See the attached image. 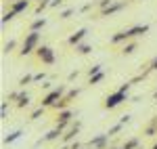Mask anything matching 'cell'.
I'll return each instance as SVG.
<instances>
[{"mask_svg": "<svg viewBox=\"0 0 157 149\" xmlns=\"http://www.w3.org/2000/svg\"><path fill=\"white\" fill-rule=\"evenodd\" d=\"M38 46H40V32H29L27 36H25L23 40V46H21V55H32L34 50H38Z\"/></svg>", "mask_w": 157, "mask_h": 149, "instance_id": "6da1fadb", "label": "cell"}, {"mask_svg": "<svg viewBox=\"0 0 157 149\" xmlns=\"http://www.w3.org/2000/svg\"><path fill=\"white\" fill-rule=\"evenodd\" d=\"M124 101H128V92L121 90V88H117L115 92H111L107 99H105V107H107V109H115V107L121 105Z\"/></svg>", "mask_w": 157, "mask_h": 149, "instance_id": "7a4b0ae2", "label": "cell"}, {"mask_svg": "<svg viewBox=\"0 0 157 149\" xmlns=\"http://www.w3.org/2000/svg\"><path fill=\"white\" fill-rule=\"evenodd\" d=\"M65 97V86H59V88H55V90H50L48 95L42 99V107H52L57 101H61Z\"/></svg>", "mask_w": 157, "mask_h": 149, "instance_id": "3957f363", "label": "cell"}, {"mask_svg": "<svg viewBox=\"0 0 157 149\" xmlns=\"http://www.w3.org/2000/svg\"><path fill=\"white\" fill-rule=\"evenodd\" d=\"M36 55H38V59L42 63H46V65H52V63H55V50L50 49V46H46V44L38 46Z\"/></svg>", "mask_w": 157, "mask_h": 149, "instance_id": "277c9868", "label": "cell"}, {"mask_svg": "<svg viewBox=\"0 0 157 149\" xmlns=\"http://www.w3.org/2000/svg\"><path fill=\"white\" fill-rule=\"evenodd\" d=\"M71 118H73V112H71V109H61V112H59V118H57V128L65 130L67 126L71 124Z\"/></svg>", "mask_w": 157, "mask_h": 149, "instance_id": "5b68a950", "label": "cell"}, {"mask_svg": "<svg viewBox=\"0 0 157 149\" xmlns=\"http://www.w3.org/2000/svg\"><path fill=\"white\" fill-rule=\"evenodd\" d=\"M80 130H82V122H75V124H71V126H69V130H67V132L61 137V141H63V143H71L73 139L80 135Z\"/></svg>", "mask_w": 157, "mask_h": 149, "instance_id": "8992f818", "label": "cell"}, {"mask_svg": "<svg viewBox=\"0 0 157 149\" xmlns=\"http://www.w3.org/2000/svg\"><path fill=\"white\" fill-rule=\"evenodd\" d=\"M109 135L105 132V135H98V137H92L90 141H88V147H92V149H105L107 147V141H109Z\"/></svg>", "mask_w": 157, "mask_h": 149, "instance_id": "52a82bcc", "label": "cell"}, {"mask_svg": "<svg viewBox=\"0 0 157 149\" xmlns=\"http://www.w3.org/2000/svg\"><path fill=\"white\" fill-rule=\"evenodd\" d=\"M121 9H126V2H113V4H109L107 9H101V15L103 17H109V15H115V13H120Z\"/></svg>", "mask_w": 157, "mask_h": 149, "instance_id": "ba28073f", "label": "cell"}, {"mask_svg": "<svg viewBox=\"0 0 157 149\" xmlns=\"http://www.w3.org/2000/svg\"><path fill=\"white\" fill-rule=\"evenodd\" d=\"M86 34H88V29H86V27H80L75 34H71V36L67 38V42H69L71 46H78V44H82V40L86 38Z\"/></svg>", "mask_w": 157, "mask_h": 149, "instance_id": "9c48e42d", "label": "cell"}, {"mask_svg": "<svg viewBox=\"0 0 157 149\" xmlns=\"http://www.w3.org/2000/svg\"><path fill=\"white\" fill-rule=\"evenodd\" d=\"M59 137H63V130L55 126L52 130H48V132H46V135L42 137V141H40V143H50V141H57V139H59Z\"/></svg>", "mask_w": 157, "mask_h": 149, "instance_id": "30bf717a", "label": "cell"}, {"mask_svg": "<svg viewBox=\"0 0 157 149\" xmlns=\"http://www.w3.org/2000/svg\"><path fill=\"white\" fill-rule=\"evenodd\" d=\"M128 34H130V40L136 36H145L149 34V25H134V27H128Z\"/></svg>", "mask_w": 157, "mask_h": 149, "instance_id": "8fae6325", "label": "cell"}, {"mask_svg": "<svg viewBox=\"0 0 157 149\" xmlns=\"http://www.w3.org/2000/svg\"><path fill=\"white\" fill-rule=\"evenodd\" d=\"M126 40H130V34H128V29H121V32L111 36V44H120V42H126Z\"/></svg>", "mask_w": 157, "mask_h": 149, "instance_id": "7c38bea8", "label": "cell"}, {"mask_svg": "<svg viewBox=\"0 0 157 149\" xmlns=\"http://www.w3.org/2000/svg\"><path fill=\"white\" fill-rule=\"evenodd\" d=\"M27 6H29V0H15V2L11 4V11H15V13H23Z\"/></svg>", "mask_w": 157, "mask_h": 149, "instance_id": "4fadbf2b", "label": "cell"}, {"mask_svg": "<svg viewBox=\"0 0 157 149\" xmlns=\"http://www.w3.org/2000/svg\"><path fill=\"white\" fill-rule=\"evenodd\" d=\"M27 105H29V95L27 92H21L17 97V107H27Z\"/></svg>", "mask_w": 157, "mask_h": 149, "instance_id": "5bb4252c", "label": "cell"}, {"mask_svg": "<svg viewBox=\"0 0 157 149\" xmlns=\"http://www.w3.org/2000/svg\"><path fill=\"white\" fill-rule=\"evenodd\" d=\"M44 25H46V19H44V17H42V19H36V21L32 23V27H29V32H40Z\"/></svg>", "mask_w": 157, "mask_h": 149, "instance_id": "9a60e30c", "label": "cell"}, {"mask_svg": "<svg viewBox=\"0 0 157 149\" xmlns=\"http://www.w3.org/2000/svg\"><path fill=\"white\" fill-rule=\"evenodd\" d=\"M134 50H136V42H128V44H124L121 53H124V55H132Z\"/></svg>", "mask_w": 157, "mask_h": 149, "instance_id": "2e32d148", "label": "cell"}, {"mask_svg": "<svg viewBox=\"0 0 157 149\" xmlns=\"http://www.w3.org/2000/svg\"><path fill=\"white\" fill-rule=\"evenodd\" d=\"M21 135H23L21 130H15V132H11V135H6V137H4V143H13V141H17V139L21 137Z\"/></svg>", "mask_w": 157, "mask_h": 149, "instance_id": "e0dca14e", "label": "cell"}, {"mask_svg": "<svg viewBox=\"0 0 157 149\" xmlns=\"http://www.w3.org/2000/svg\"><path fill=\"white\" fill-rule=\"evenodd\" d=\"M75 50H78L80 55H88V53L92 50V46H90V44H78V46H75Z\"/></svg>", "mask_w": 157, "mask_h": 149, "instance_id": "ac0fdd59", "label": "cell"}, {"mask_svg": "<svg viewBox=\"0 0 157 149\" xmlns=\"http://www.w3.org/2000/svg\"><path fill=\"white\" fill-rule=\"evenodd\" d=\"M50 2H52V0H40V2H38V6H36V13H42L44 9H48Z\"/></svg>", "mask_w": 157, "mask_h": 149, "instance_id": "d6986e66", "label": "cell"}, {"mask_svg": "<svg viewBox=\"0 0 157 149\" xmlns=\"http://www.w3.org/2000/svg\"><path fill=\"white\" fill-rule=\"evenodd\" d=\"M15 15H17L15 11H9V13H4V15H2V25H6L9 21H13V19H15Z\"/></svg>", "mask_w": 157, "mask_h": 149, "instance_id": "ffe728a7", "label": "cell"}, {"mask_svg": "<svg viewBox=\"0 0 157 149\" xmlns=\"http://www.w3.org/2000/svg\"><path fill=\"white\" fill-rule=\"evenodd\" d=\"M103 78H105V72H98V74L90 76V82H88V84H98V82H101Z\"/></svg>", "mask_w": 157, "mask_h": 149, "instance_id": "44dd1931", "label": "cell"}, {"mask_svg": "<svg viewBox=\"0 0 157 149\" xmlns=\"http://www.w3.org/2000/svg\"><path fill=\"white\" fill-rule=\"evenodd\" d=\"M138 145H140V141H138V139H130V141L124 145V149H136Z\"/></svg>", "mask_w": 157, "mask_h": 149, "instance_id": "7402d4cb", "label": "cell"}, {"mask_svg": "<svg viewBox=\"0 0 157 149\" xmlns=\"http://www.w3.org/2000/svg\"><path fill=\"white\" fill-rule=\"evenodd\" d=\"M121 126H124L121 122H120V124H115V126H111V128H109V132H107V135H109V137H115V135H117V132L121 130Z\"/></svg>", "mask_w": 157, "mask_h": 149, "instance_id": "603a6c76", "label": "cell"}, {"mask_svg": "<svg viewBox=\"0 0 157 149\" xmlns=\"http://www.w3.org/2000/svg\"><path fill=\"white\" fill-rule=\"evenodd\" d=\"M73 13H75V9H65V11H61V13H59V17H61V19H69Z\"/></svg>", "mask_w": 157, "mask_h": 149, "instance_id": "cb8c5ba5", "label": "cell"}, {"mask_svg": "<svg viewBox=\"0 0 157 149\" xmlns=\"http://www.w3.org/2000/svg\"><path fill=\"white\" fill-rule=\"evenodd\" d=\"M78 95H80V88H71V90H69V92L65 95V99H67V101H71V99H75Z\"/></svg>", "mask_w": 157, "mask_h": 149, "instance_id": "d4e9b609", "label": "cell"}, {"mask_svg": "<svg viewBox=\"0 0 157 149\" xmlns=\"http://www.w3.org/2000/svg\"><path fill=\"white\" fill-rule=\"evenodd\" d=\"M29 82H34V76H23V78L19 80V86H27Z\"/></svg>", "mask_w": 157, "mask_h": 149, "instance_id": "484cf974", "label": "cell"}, {"mask_svg": "<svg viewBox=\"0 0 157 149\" xmlns=\"http://www.w3.org/2000/svg\"><path fill=\"white\" fill-rule=\"evenodd\" d=\"M6 109H9V101H2V107H0V118L2 120L6 118Z\"/></svg>", "mask_w": 157, "mask_h": 149, "instance_id": "4316f807", "label": "cell"}, {"mask_svg": "<svg viewBox=\"0 0 157 149\" xmlns=\"http://www.w3.org/2000/svg\"><path fill=\"white\" fill-rule=\"evenodd\" d=\"M13 49H15V40H9V42L4 44V49H2V50H4V53H11Z\"/></svg>", "mask_w": 157, "mask_h": 149, "instance_id": "83f0119b", "label": "cell"}, {"mask_svg": "<svg viewBox=\"0 0 157 149\" xmlns=\"http://www.w3.org/2000/svg\"><path fill=\"white\" fill-rule=\"evenodd\" d=\"M98 72H101V65H98V63H97V65H92V67H90V69H88V74H90V76L98 74Z\"/></svg>", "mask_w": 157, "mask_h": 149, "instance_id": "f1b7e54d", "label": "cell"}, {"mask_svg": "<svg viewBox=\"0 0 157 149\" xmlns=\"http://www.w3.org/2000/svg\"><path fill=\"white\" fill-rule=\"evenodd\" d=\"M42 112H44V107H40V109H36V112L32 113V118H29V120H38V118L42 116Z\"/></svg>", "mask_w": 157, "mask_h": 149, "instance_id": "f546056e", "label": "cell"}, {"mask_svg": "<svg viewBox=\"0 0 157 149\" xmlns=\"http://www.w3.org/2000/svg\"><path fill=\"white\" fill-rule=\"evenodd\" d=\"M113 2H115V0H101V2H98V6H101V9H107L109 4H113Z\"/></svg>", "mask_w": 157, "mask_h": 149, "instance_id": "4dcf8cb0", "label": "cell"}, {"mask_svg": "<svg viewBox=\"0 0 157 149\" xmlns=\"http://www.w3.org/2000/svg\"><path fill=\"white\" fill-rule=\"evenodd\" d=\"M61 4H63V0H52V2H50V9H57Z\"/></svg>", "mask_w": 157, "mask_h": 149, "instance_id": "1f68e13d", "label": "cell"}, {"mask_svg": "<svg viewBox=\"0 0 157 149\" xmlns=\"http://www.w3.org/2000/svg\"><path fill=\"white\" fill-rule=\"evenodd\" d=\"M149 67H151V72H157V57L151 61V65H149Z\"/></svg>", "mask_w": 157, "mask_h": 149, "instance_id": "d6a6232c", "label": "cell"}, {"mask_svg": "<svg viewBox=\"0 0 157 149\" xmlns=\"http://www.w3.org/2000/svg\"><path fill=\"white\" fill-rule=\"evenodd\" d=\"M44 78H46L44 74H36V76H34V82H40V80H44Z\"/></svg>", "mask_w": 157, "mask_h": 149, "instance_id": "836d02e7", "label": "cell"}, {"mask_svg": "<svg viewBox=\"0 0 157 149\" xmlns=\"http://www.w3.org/2000/svg\"><path fill=\"white\" fill-rule=\"evenodd\" d=\"M120 122H121V124H128V122H130V116H121Z\"/></svg>", "mask_w": 157, "mask_h": 149, "instance_id": "e575fe53", "label": "cell"}, {"mask_svg": "<svg viewBox=\"0 0 157 149\" xmlns=\"http://www.w3.org/2000/svg\"><path fill=\"white\" fill-rule=\"evenodd\" d=\"M153 101H157V92H155V95H153Z\"/></svg>", "mask_w": 157, "mask_h": 149, "instance_id": "d590c367", "label": "cell"}, {"mask_svg": "<svg viewBox=\"0 0 157 149\" xmlns=\"http://www.w3.org/2000/svg\"><path fill=\"white\" fill-rule=\"evenodd\" d=\"M153 149H157V143H155V145H153Z\"/></svg>", "mask_w": 157, "mask_h": 149, "instance_id": "8d00e7d4", "label": "cell"}, {"mask_svg": "<svg viewBox=\"0 0 157 149\" xmlns=\"http://www.w3.org/2000/svg\"><path fill=\"white\" fill-rule=\"evenodd\" d=\"M117 149H124V147H117Z\"/></svg>", "mask_w": 157, "mask_h": 149, "instance_id": "74e56055", "label": "cell"}]
</instances>
